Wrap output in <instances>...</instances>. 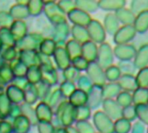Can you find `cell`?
Here are the masks:
<instances>
[{
	"label": "cell",
	"instance_id": "cell-9",
	"mask_svg": "<svg viewBox=\"0 0 148 133\" xmlns=\"http://www.w3.org/2000/svg\"><path fill=\"white\" fill-rule=\"evenodd\" d=\"M69 18L76 26L82 27H87L92 21L90 14L77 8H75L71 11H69Z\"/></svg>",
	"mask_w": 148,
	"mask_h": 133
},
{
	"label": "cell",
	"instance_id": "cell-24",
	"mask_svg": "<svg viewBox=\"0 0 148 133\" xmlns=\"http://www.w3.org/2000/svg\"><path fill=\"white\" fill-rule=\"evenodd\" d=\"M92 115V110L86 105L76 107L75 111V118L78 121H88Z\"/></svg>",
	"mask_w": 148,
	"mask_h": 133
},
{
	"label": "cell",
	"instance_id": "cell-39",
	"mask_svg": "<svg viewBox=\"0 0 148 133\" xmlns=\"http://www.w3.org/2000/svg\"><path fill=\"white\" fill-rule=\"evenodd\" d=\"M59 133H66L65 132H59Z\"/></svg>",
	"mask_w": 148,
	"mask_h": 133
},
{
	"label": "cell",
	"instance_id": "cell-40",
	"mask_svg": "<svg viewBox=\"0 0 148 133\" xmlns=\"http://www.w3.org/2000/svg\"><path fill=\"white\" fill-rule=\"evenodd\" d=\"M147 132L148 133V127H147Z\"/></svg>",
	"mask_w": 148,
	"mask_h": 133
},
{
	"label": "cell",
	"instance_id": "cell-5",
	"mask_svg": "<svg viewBox=\"0 0 148 133\" xmlns=\"http://www.w3.org/2000/svg\"><path fill=\"white\" fill-rule=\"evenodd\" d=\"M137 32L133 25H122L114 35V42L116 45L127 44L133 41Z\"/></svg>",
	"mask_w": 148,
	"mask_h": 133
},
{
	"label": "cell",
	"instance_id": "cell-15",
	"mask_svg": "<svg viewBox=\"0 0 148 133\" xmlns=\"http://www.w3.org/2000/svg\"><path fill=\"white\" fill-rule=\"evenodd\" d=\"M125 0H101L98 1L99 9L108 11H114L124 8L126 6Z\"/></svg>",
	"mask_w": 148,
	"mask_h": 133
},
{
	"label": "cell",
	"instance_id": "cell-19",
	"mask_svg": "<svg viewBox=\"0 0 148 133\" xmlns=\"http://www.w3.org/2000/svg\"><path fill=\"white\" fill-rule=\"evenodd\" d=\"M133 105L140 106L147 105L148 103V88H140L138 87L133 93Z\"/></svg>",
	"mask_w": 148,
	"mask_h": 133
},
{
	"label": "cell",
	"instance_id": "cell-34",
	"mask_svg": "<svg viewBox=\"0 0 148 133\" xmlns=\"http://www.w3.org/2000/svg\"><path fill=\"white\" fill-rule=\"evenodd\" d=\"M73 64H74V68L81 72V71L87 70V68L89 65V62L86 59H84L82 56H80V57H77L73 60Z\"/></svg>",
	"mask_w": 148,
	"mask_h": 133
},
{
	"label": "cell",
	"instance_id": "cell-35",
	"mask_svg": "<svg viewBox=\"0 0 148 133\" xmlns=\"http://www.w3.org/2000/svg\"><path fill=\"white\" fill-rule=\"evenodd\" d=\"M65 74H66L68 80H69V82H73L75 80H78L79 78L82 76V75H80V71H78L75 68H68V70L66 71Z\"/></svg>",
	"mask_w": 148,
	"mask_h": 133
},
{
	"label": "cell",
	"instance_id": "cell-42",
	"mask_svg": "<svg viewBox=\"0 0 148 133\" xmlns=\"http://www.w3.org/2000/svg\"><path fill=\"white\" fill-rule=\"evenodd\" d=\"M147 106H148V103H147Z\"/></svg>",
	"mask_w": 148,
	"mask_h": 133
},
{
	"label": "cell",
	"instance_id": "cell-20",
	"mask_svg": "<svg viewBox=\"0 0 148 133\" xmlns=\"http://www.w3.org/2000/svg\"><path fill=\"white\" fill-rule=\"evenodd\" d=\"M75 4L77 9H80L88 14L95 12L99 9L98 1L95 0H77Z\"/></svg>",
	"mask_w": 148,
	"mask_h": 133
},
{
	"label": "cell",
	"instance_id": "cell-7",
	"mask_svg": "<svg viewBox=\"0 0 148 133\" xmlns=\"http://www.w3.org/2000/svg\"><path fill=\"white\" fill-rule=\"evenodd\" d=\"M103 112L114 121L121 118L122 108L115 100H104L102 102Z\"/></svg>",
	"mask_w": 148,
	"mask_h": 133
},
{
	"label": "cell",
	"instance_id": "cell-11",
	"mask_svg": "<svg viewBox=\"0 0 148 133\" xmlns=\"http://www.w3.org/2000/svg\"><path fill=\"white\" fill-rule=\"evenodd\" d=\"M134 64L136 69H141L148 67V43H144L137 49Z\"/></svg>",
	"mask_w": 148,
	"mask_h": 133
},
{
	"label": "cell",
	"instance_id": "cell-28",
	"mask_svg": "<svg viewBox=\"0 0 148 133\" xmlns=\"http://www.w3.org/2000/svg\"><path fill=\"white\" fill-rule=\"evenodd\" d=\"M116 102L120 105V106L121 108L129 106L131 105H133V97H132V93H128V92H125V91H121L118 96L115 99Z\"/></svg>",
	"mask_w": 148,
	"mask_h": 133
},
{
	"label": "cell",
	"instance_id": "cell-1",
	"mask_svg": "<svg viewBox=\"0 0 148 133\" xmlns=\"http://www.w3.org/2000/svg\"><path fill=\"white\" fill-rule=\"evenodd\" d=\"M93 124L99 133H114V121L103 111H97L94 113Z\"/></svg>",
	"mask_w": 148,
	"mask_h": 133
},
{
	"label": "cell",
	"instance_id": "cell-32",
	"mask_svg": "<svg viewBox=\"0 0 148 133\" xmlns=\"http://www.w3.org/2000/svg\"><path fill=\"white\" fill-rule=\"evenodd\" d=\"M121 118L130 121L131 123L137 119L136 115V108L135 106L131 105L129 106L122 108V113H121Z\"/></svg>",
	"mask_w": 148,
	"mask_h": 133
},
{
	"label": "cell",
	"instance_id": "cell-33",
	"mask_svg": "<svg viewBox=\"0 0 148 133\" xmlns=\"http://www.w3.org/2000/svg\"><path fill=\"white\" fill-rule=\"evenodd\" d=\"M76 130L79 133H96L94 125L88 121H78L76 124Z\"/></svg>",
	"mask_w": 148,
	"mask_h": 133
},
{
	"label": "cell",
	"instance_id": "cell-16",
	"mask_svg": "<svg viewBox=\"0 0 148 133\" xmlns=\"http://www.w3.org/2000/svg\"><path fill=\"white\" fill-rule=\"evenodd\" d=\"M137 34H144L148 31V10L136 16L134 25Z\"/></svg>",
	"mask_w": 148,
	"mask_h": 133
},
{
	"label": "cell",
	"instance_id": "cell-29",
	"mask_svg": "<svg viewBox=\"0 0 148 133\" xmlns=\"http://www.w3.org/2000/svg\"><path fill=\"white\" fill-rule=\"evenodd\" d=\"M117 66L120 68L121 74H133V75H134V73L136 71V68L134 64V61H120Z\"/></svg>",
	"mask_w": 148,
	"mask_h": 133
},
{
	"label": "cell",
	"instance_id": "cell-8",
	"mask_svg": "<svg viewBox=\"0 0 148 133\" xmlns=\"http://www.w3.org/2000/svg\"><path fill=\"white\" fill-rule=\"evenodd\" d=\"M103 100H104V98H103L102 87H98V86L94 85L92 89L88 93L87 106L91 110L97 109L100 106L102 105Z\"/></svg>",
	"mask_w": 148,
	"mask_h": 133
},
{
	"label": "cell",
	"instance_id": "cell-21",
	"mask_svg": "<svg viewBox=\"0 0 148 133\" xmlns=\"http://www.w3.org/2000/svg\"><path fill=\"white\" fill-rule=\"evenodd\" d=\"M72 35L75 38V41L79 42L80 44H83L90 40L86 27L75 25L72 29Z\"/></svg>",
	"mask_w": 148,
	"mask_h": 133
},
{
	"label": "cell",
	"instance_id": "cell-25",
	"mask_svg": "<svg viewBox=\"0 0 148 133\" xmlns=\"http://www.w3.org/2000/svg\"><path fill=\"white\" fill-rule=\"evenodd\" d=\"M67 52L69 55V57L74 60L77 57L82 56V44H80L79 42H75V40L70 41L68 43V48H67Z\"/></svg>",
	"mask_w": 148,
	"mask_h": 133
},
{
	"label": "cell",
	"instance_id": "cell-31",
	"mask_svg": "<svg viewBox=\"0 0 148 133\" xmlns=\"http://www.w3.org/2000/svg\"><path fill=\"white\" fill-rule=\"evenodd\" d=\"M78 83V87L80 90L85 92V93H88L92 87H94L93 82L91 81V80L88 77V75H82L79 80H77Z\"/></svg>",
	"mask_w": 148,
	"mask_h": 133
},
{
	"label": "cell",
	"instance_id": "cell-14",
	"mask_svg": "<svg viewBox=\"0 0 148 133\" xmlns=\"http://www.w3.org/2000/svg\"><path fill=\"white\" fill-rule=\"evenodd\" d=\"M114 14L120 23H122L123 25H134L136 15H134L129 8L124 7L117 10Z\"/></svg>",
	"mask_w": 148,
	"mask_h": 133
},
{
	"label": "cell",
	"instance_id": "cell-30",
	"mask_svg": "<svg viewBox=\"0 0 148 133\" xmlns=\"http://www.w3.org/2000/svg\"><path fill=\"white\" fill-rule=\"evenodd\" d=\"M136 115L139 121L143 123L145 125H148V106L147 105H140L136 106Z\"/></svg>",
	"mask_w": 148,
	"mask_h": 133
},
{
	"label": "cell",
	"instance_id": "cell-18",
	"mask_svg": "<svg viewBox=\"0 0 148 133\" xmlns=\"http://www.w3.org/2000/svg\"><path fill=\"white\" fill-rule=\"evenodd\" d=\"M87 103L88 93L80 89H76L70 96V105H72L75 108L86 106Z\"/></svg>",
	"mask_w": 148,
	"mask_h": 133
},
{
	"label": "cell",
	"instance_id": "cell-22",
	"mask_svg": "<svg viewBox=\"0 0 148 133\" xmlns=\"http://www.w3.org/2000/svg\"><path fill=\"white\" fill-rule=\"evenodd\" d=\"M132 129V123L123 118L114 122V133H129Z\"/></svg>",
	"mask_w": 148,
	"mask_h": 133
},
{
	"label": "cell",
	"instance_id": "cell-10",
	"mask_svg": "<svg viewBox=\"0 0 148 133\" xmlns=\"http://www.w3.org/2000/svg\"><path fill=\"white\" fill-rule=\"evenodd\" d=\"M99 46L92 41H88L82 44V56L86 59L89 63L96 61L98 56Z\"/></svg>",
	"mask_w": 148,
	"mask_h": 133
},
{
	"label": "cell",
	"instance_id": "cell-13",
	"mask_svg": "<svg viewBox=\"0 0 148 133\" xmlns=\"http://www.w3.org/2000/svg\"><path fill=\"white\" fill-rule=\"evenodd\" d=\"M118 84L120 85L121 91L128 93H134L138 88L135 75L133 74H121L118 80Z\"/></svg>",
	"mask_w": 148,
	"mask_h": 133
},
{
	"label": "cell",
	"instance_id": "cell-2",
	"mask_svg": "<svg viewBox=\"0 0 148 133\" xmlns=\"http://www.w3.org/2000/svg\"><path fill=\"white\" fill-rule=\"evenodd\" d=\"M114 49L110 46V44L108 42H103L100 44L98 49V56L96 60V62L100 65V67L105 70L108 68L114 65Z\"/></svg>",
	"mask_w": 148,
	"mask_h": 133
},
{
	"label": "cell",
	"instance_id": "cell-6",
	"mask_svg": "<svg viewBox=\"0 0 148 133\" xmlns=\"http://www.w3.org/2000/svg\"><path fill=\"white\" fill-rule=\"evenodd\" d=\"M136 52H137L136 47L131 43L116 45L114 48V56L118 58L120 61H131L132 59H134Z\"/></svg>",
	"mask_w": 148,
	"mask_h": 133
},
{
	"label": "cell",
	"instance_id": "cell-37",
	"mask_svg": "<svg viewBox=\"0 0 148 133\" xmlns=\"http://www.w3.org/2000/svg\"><path fill=\"white\" fill-rule=\"evenodd\" d=\"M62 90H63V92H64V93H65L66 95H70V96H71V94H72L76 89H75V87L74 83L69 81V82H66V83L62 86Z\"/></svg>",
	"mask_w": 148,
	"mask_h": 133
},
{
	"label": "cell",
	"instance_id": "cell-27",
	"mask_svg": "<svg viewBox=\"0 0 148 133\" xmlns=\"http://www.w3.org/2000/svg\"><path fill=\"white\" fill-rule=\"evenodd\" d=\"M135 78L138 87L148 88V67L139 69Z\"/></svg>",
	"mask_w": 148,
	"mask_h": 133
},
{
	"label": "cell",
	"instance_id": "cell-23",
	"mask_svg": "<svg viewBox=\"0 0 148 133\" xmlns=\"http://www.w3.org/2000/svg\"><path fill=\"white\" fill-rule=\"evenodd\" d=\"M104 71H105L106 80L108 82H118V80L121 76V72L120 68H118V66L115 65H112L111 67L108 68Z\"/></svg>",
	"mask_w": 148,
	"mask_h": 133
},
{
	"label": "cell",
	"instance_id": "cell-38",
	"mask_svg": "<svg viewBox=\"0 0 148 133\" xmlns=\"http://www.w3.org/2000/svg\"><path fill=\"white\" fill-rule=\"evenodd\" d=\"M69 133H79V132H78L76 129H75V128H71V129L69 130Z\"/></svg>",
	"mask_w": 148,
	"mask_h": 133
},
{
	"label": "cell",
	"instance_id": "cell-41",
	"mask_svg": "<svg viewBox=\"0 0 148 133\" xmlns=\"http://www.w3.org/2000/svg\"><path fill=\"white\" fill-rule=\"evenodd\" d=\"M96 133H99V132H96Z\"/></svg>",
	"mask_w": 148,
	"mask_h": 133
},
{
	"label": "cell",
	"instance_id": "cell-4",
	"mask_svg": "<svg viewBox=\"0 0 148 133\" xmlns=\"http://www.w3.org/2000/svg\"><path fill=\"white\" fill-rule=\"evenodd\" d=\"M86 72L88 77L91 80V81L95 86L104 87L107 84L105 71L103 68L100 67V65L96 61L90 62Z\"/></svg>",
	"mask_w": 148,
	"mask_h": 133
},
{
	"label": "cell",
	"instance_id": "cell-3",
	"mask_svg": "<svg viewBox=\"0 0 148 133\" xmlns=\"http://www.w3.org/2000/svg\"><path fill=\"white\" fill-rule=\"evenodd\" d=\"M86 28L90 41L95 42L96 44H101L105 42L107 33L103 27V24H101L98 20L92 19V21Z\"/></svg>",
	"mask_w": 148,
	"mask_h": 133
},
{
	"label": "cell",
	"instance_id": "cell-26",
	"mask_svg": "<svg viewBox=\"0 0 148 133\" xmlns=\"http://www.w3.org/2000/svg\"><path fill=\"white\" fill-rule=\"evenodd\" d=\"M134 15H138L148 10V0H133L129 8Z\"/></svg>",
	"mask_w": 148,
	"mask_h": 133
},
{
	"label": "cell",
	"instance_id": "cell-36",
	"mask_svg": "<svg viewBox=\"0 0 148 133\" xmlns=\"http://www.w3.org/2000/svg\"><path fill=\"white\" fill-rule=\"evenodd\" d=\"M131 133H146V125L140 121H137L132 126Z\"/></svg>",
	"mask_w": 148,
	"mask_h": 133
},
{
	"label": "cell",
	"instance_id": "cell-12",
	"mask_svg": "<svg viewBox=\"0 0 148 133\" xmlns=\"http://www.w3.org/2000/svg\"><path fill=\"white\" fill-rule=\"evenodd\" d=\"M103 27L106 30V33H108V35H111L113 36L115 35V33L121 28L120 22L118 21L117 17L115 16V14L108 13L104 16Z\"/></svg>",
	"mask_w": 148,
	"mask_h": 133
},
{
	"label": "cell",
	"instance_id": "cell-17",
	"mask_svg": "<svg viewBox=\"0 0 148 133\" xmlns=\"http://www.w3.org/2000/svg\"><path fill=\"white\" fill-rule=\"evenodd\" d=\"M104 100H114L121 92V87L118 82H108L102 87Z\"/></svg>",
	"mask_w": 148,
	"mask_h": 133
}]
</instances>
